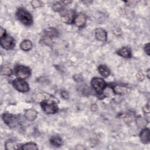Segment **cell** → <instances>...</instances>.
I'll return each instance as SVG.
<instances>
[{
	"instance_id": "obj_31",
	"label": "cell",
	"mask_w": 150,
	"mask_h": 150,
	"mask_svg": "<svg viewBox=\"0 0 150 150\" xmlns=\"http://www.w3.org/2000/svg\"><path fill=\"white\" fill-rule=\"evenodd\" d=\"M90 108H91V110L92 111L95 112V111H96L98 110V107H97V105L96 104H92V105H91Z\"/></svg>"
},
{
	"instance_id": "obj_32",
	"label": "cell",
	"mask_w": 150,
	"mask_h": 150,
	"mask_svg": "<svg viewBox=\"0 0 150 150\" xmlns=\"http://www.w3.org/2000/svg\"><path fill=\"white\" fill-rule=\"evenodd\" d=\"M6 35V30L4 29H3L2 28H1V29H0V36H1V38L4 36Z\"/></svg>"
},
{
	"instance_id": "obj_12",
	"label": "cell",
	"mask_w": 150,
	"mask_h": 150,
	"mask_svg": "<svg viewBox=\"0 0 150 150\" xmlns=\"http://www.w3.org/2000/svg\"><path fill=\"white\" fill-rule=\"evenodd\" d=\"M113 91L115 94L118 95H123L127 94L128 91V88L124 85L117 84L112 87Z\"/></svg>"
},
{
	"instance_id": "obj_6",
	"label": "cell",
	"mask_w": 150,
	"mask_h": 150,
	"mask_svg": "<svg viewBox=\"0 0 150 150\" xmlns=\"http://www.w3.org/2000/svg\"><path fill=\"white\" fill-rule=\"evenodd\" d=\"M12 84L14 88L20 92L25 93L28 91L29 90L28 84L22 79L18 78L15 79L12 82Z\"/></svg>"
},
{
	"instance_id": "obj_2",
	"label": "cell",
	"mask_w": 150,
	"mask_h": 150,
	"mask_svg": "<svg viewBox=\"0 0 150 150\" xmlns=\"http://www.w3.org/2000/svg\"><path fill=\"white\" fill-rule=\"evenodd\" d=\"M40 106L43 111L48 114H54L58 110V107L56 102L50 99L42 100L40 103Z\"/></svg>"
},
{
	"instance_id": "obj_18",
	"label": "cell",
	"mask_w": 150,
	"mask_h": 150,
	"mask_svg": "<svg viewBox=\"0 0 150 150\" xmlns=\"http://www.w3.org/2000/svg\"><path fill=\"white\" fill-rule=\"evenodd\" d=\"M20 47L23 51H29L32 48V43L29 40H24L20 45Z\"/></svg>"
},
{
	"instance_id": "obj_16",
	"label": "cell",
	"mask_w": 150,
	"mask_h": 150,
	"mask_svg": "<svg viewBox=\"0 0 150 150\" xmlns=\"http://www.w3.org/2000/svg\"><path fill=\"white\" fill-rule=\"evenodd\" d=\"M45 34L47 37L52 38L57 36L59 32L54 28H48L45 30Z\"/></svg>"
},
{
	"instance_id": "obj_4",
	"label": "cell",
	"mask_w": 150,
	"mask_h": 150,
	"mask_svg": "<svg viewBox=\"0 0 150 150\" xmlns=\"http://www.w3.org/2000/svg\"><path fill=\"white\" fill-rule=\"evenodd\" d=\"M30 69L25 66L18 65L14 69V74L20 79H26L30 76Z\"/></svg>"
},
{
	"instance_id": "obj_8",
	"label": "cell",
	"mask_w": 150,
	"mask_h": 150,
	"mask_svg": "<svg viewBox=\"0 0 150 150\" xmlns=\"http://www.w3.org/2000/svg\"><path fill=\"white\" fill-rule=\"evenodd\" d=\"M2 118L4 122L8 125L12 127L15 125V123L17 122L16 118L11 114L9 113H4L2 115Z\"/></svg>"
},
{
	"instance_id": "obj_22",
	"label": "cell",
	"mask_w": 150,
	"mask_h": 150,
	"mask_svg": "<svg viewBox=\"0 0 150 150\" xmlns=\"http://www.w3.org/2000/svg\"><path fill=\"white\" fill-rule=\"evenodd\" d=\"M64 5L62 2H54L52 5V9L55 12H61L64 10Z\"/></svg>"
},
{
	"instance_id": "obj_7",
	"label": "cell",
	"mask_w": 150,
	"mask_h": 150,
	"mask_svg": "<svg viewBox=\"0 0 150 150\" xmlns=\"http://www.w3.org/2000/svg\"><path fill=\"white\" fill-rule=\"evenodd\" d=\"M1 46L6 50L12 49L15 46V40L14 39L8 35L1 38L0 40Z\"/></svg>"
},
{
	"instance_id": "obj_13",
	"label": "cell",
	"mask_w": 150,
	"mask_h": 150,
	"mask_svg": "<svg viewBox=\"0 0 150 150\" xmlns=\"http://www.w3.org/2000/svg\"><path fill=\"white\" fill-rule=\"evenodd\" d=\"M117 53L124 58H130L131 57V50L128 47H123L117 50Z\"/></svg>"
},
{
	"instance_id": "obj_17",
	"label": "cell",
	"mask_w": 150,
	"mask_h": 150,
	"mask_svg": "<svg viewBox=\"0 0 150 150\" xmlns=\"http://www.w3.org/2000/svg\"><path fill=\"white\" fill-rule=\"evenodd\" d=\"M62 142V139L59 136H53L50 138V143L54 146H61Z\"/></svg>"
},
{
	"instance_id": "obj_30",
	"label": "cell",
	"mask_w": 150,
	"mask_h": 150,
	"mask_svg": "<svg viewBox=\"0 0 150 150\" xmlns=\"http://www.w3.org/2000/svg\"><path fill=\"white\" fill-rule=\"evenodd\" d=\"M143 111L145 113H149V104H148L147 105H145L143 108Z\"/></svg>"
},
{
	"instance_id": "obj_23",
	"label": "cell",
	"mask_w": 150,
	"mask_h": 150,
	"mask_svg": "<svg viewBox=\"0 0 150 150\" xmlns=\"http://www.w3.org/2000/svg\"><path fill=\"white\" fill-rule=\"evenodd\" d=\"M12 74V70L8 66H2L1 69V74L5 76H11Z\"/></svg>"
},
{
	"instance_id": "obj_21",
	"label": "cell",
	"mask_w": 150,
	"mask_h": 150,
	"mask_svg": "<svg viewBox=\"0 0 150 150\" xmlns=\"http://www.w3.org/2000/svg\"><path fill=\"white\" fill-rule=\"evenodd\" d=\"M136 123L138 127L143 128L146 125L147 121L145 118L139 116L136 118Z\"/></svg>"
},
{
	"instance_id": "obj_11",
	"label": "cell",
	"mask_w": 150,
	"mask_h": 150,
	"mask_svg": "<svg viewBox=\"0 0 150 150\" xmlns=\"http://www.w3.org/2000/svg\"><path fill=\"white\" fill-rule=\"evenodd\" d=\"M95 37L97 40L104 42L107 40V33L104 29L102 28H97L95 30Z\"/></svg>"
},
{
	"instance_id": "obj_20",
	"label": "cell",
	"mask_w": 150,
	"mask_h": 150,
	"mask_svg": "<svg viewBox=\"0 0 150 150\" xmlns=\"http://www.w3.org/2000/svg\"><path fill=\"white\" fill-rule=\"evenodd\" d=\"M21 149L25 150H37L38 149V148L36 144L33 142H29L23 145Z\"/></svg>"
},
{
	"instance_id": "obj_27",
	"label": "cell",
	"mask_w": 150,
	"mask_h": 150,
	"mask_svg": "<svg viewBox=\"0 0 150 150\" xmlns=\"http://www.w3.org/2000/svg\"><path fill=\"white\" fill-rule=\"evenodd\" d=\"M61 96L64 99H67L69 98V94L66 91H62L61 93Z\"/></svg>"
},
{
	"instance_id": "obj_24",
	"label": "cell",
	"mask_w": 150,
	"mask_h": 150,
	"mask_svg": "<svg viewBox=\"0 0 150 150\" xmlns=\"http://www.w3.org/2000/svg\"><path fill=\"white\" fill-rule=\"evenodd\" d=\"M31 4L33 8H38L43 6V3L39 1H33L31 2Z\"/></svg>"
},
{
	"instance_id": "obj_3",
	"label": "cell",
	"mask_w": 150,
	"mask_h": 150,
	"mask_svg": "<svg viewBox=\"0 0 150 150\" xmlns=\"http://www.w3.org/2000/svg\"><path fill=\"white\" fill-rule=\"evenodd\" d=\"M91 85L93 88L98 94L102 93L107 86L105 81L103 79L100 77L93 78L91 81Z\"/></svg>"
},
{
	"instance_id": "obj_10",
	"label": "cell",
	"mask_w": 150,
	"mask_h": 150,
	"mask_svg": "<svg viewBox=\"0 0 150 150\" xmlns=\"http://www.w3.org/2000/svg\"><path fill=\"white\" fill-rule=\"evenodd\" d=\"M139 138L143 144H148L150 140V131L149 128H144L139 134Z\"/></svg>"
},
{
	"instance_id": "obj_28",
	"label": "cell",
	"mask_w": 150,
	"mask_h": 150,
	"mask_svg": "<svg viewBox=\"0 0 150 150\" xmlns=\"http://www.w3.org/2000/svg\"><path fill=\"white\" fill-rule=\"evenodd\" d=\"M73 79H74V80L76 81H81V80H82V79H83L82 77H81L80 75H79V74L74 75Z\"/></svg>"
},
{
	"instance_id": "obj_9",
	"label": "cell",
	"mask_w": 150,
	"mask_h": 150,
	"mask_svg": "<svg viewBox=\"0 0 150 150\" xmlns=\"http://www.w3.org/2000/svg\"><path fill=\"white\" fill-rule=\"evenodd\" d=\"M86 16L84 14L80 13L76 15L73 23L79 28H83L86 23Z\"/></svg>"
},
{
	"instance_id": "obj_33",
	"label": "cell",
	"mask_w": 150,
	"mask_h": 150,
	"mask_svg": "<svg viewBox=\"0 0 150 150\" xmlns=\"http://www.w3.org/2000/svg\"><path fill=\"white\" fill-rule=\"evenodd\" d=\"M147 76H148V78H149V69L147 70Z\"/></svg>"
},
{
	"instance_id": "obj_26",
	"label": "cell",
	"mask_w": 150,
	"mask_h": 150,
	"mask_svg": "<svg viewBox=\"0 0 150 150\" xmlns=\"http://www.w3.org/2000/svg\"><path fill=\"white\" fill-rule=\"evenodd\" d=\"M144 50L145 52V53L148 54V55H149L150 53H149V43H146L145 46H144Z\"/></svg>"
},
{
	"instance_id": "obj_15",
	"label": "cell",
	"mask_w": 150,
	"mask_h": 150,
	"mask_svg": "<svg viewBox=\"0 0 150 150\" xmlns=\"http://www.w3.org/2000/svg\"><path fill=\"white\" fill-rule=\"evenodd\" d=\"M98 71L104 77H107L110 74V69L104 64H101L98 67Z\"/></svg>"
},
{
	"instance_id": "obj_29",
	"label": "cell",
	"mask_w": 150,
	"mask_h": 150,
	"mask_svg": "<svg viewBox=\"0 0 150 150\" xmlns=\"http://www.w3.org/2000/svg\"><path fill=\"white\" fill-rule=\"evenodd\" d=\"M114 33L117 36H120L121 34V31L120 28H116L114 30Z\"/></svg>"
},
{
	"instance_id": "obj_14",
	"label": "cell",
	"mask_w": 150,
	"mask_h": 150,
	"mask_svg": "<svg viewBox=\"0 0 150 150\" xmlns=\"http://www.w3.org/2000/svg\"><path fill=\"white\" fill-rule=\"evenodd\" d=\"M38 112L33 109H29L26 111L25 113V117L28 121H33L37 117Z\"/></svg>"
},
{
	"instance_id": "obj_1",
	"label": "cell",
	"mask_w": 150,
	"mask_h": 150,
	"mask_svg": "<svg viewBox=\"0 0 150 150\" xmlns=\"http://www.w3.org/2000/svg\"><path fill=\"white\" fill-rule=\"evenodd\" d=\"M16 16L17 19L26 26H30L33 23L32 16L24 8H19L16 12Z\"/></svg>"
},
{
	"instance_id": "obj_25",
	"label": "cell",
	"mask_w": 150,
	"mask_h": 150,
	"mask_svg": "<svg viewBox=\"0 0 150 150\" xmlns=\"http://www.w3.org/2000/svg\"><path fill=\"white\" fill-rule=\"evenodd\" d=\"M136 77L137 79L139 80V81H142L144 80L145 79V75L144 74V73L141 71H139L137 73V74H136Z\"/></svg>"
},
{
	"instance_id": "obj_19",
	"label": "cell",
	"mask_w": 150,
	"mask_h": 150,
	"mask_svg": "<svg viewBox=\"0 0 150 150\" xmlns=\"http://www.w3.org/2000/svg\"><path fill=\"white\" fill-rule=\"evenodd\" d=\"M5 149L7 150H13L19 148L18 144L15 141L12 140L7 141L5 144Z\"/></svg>"
},
{
	"instance_id": "obj_5",
	"label": "cell",
	"mask_w": 150,
	"mask_h": 150,
	"mask_svg": "<svg viewBox=\"0 0 150 150\" xmlns=\"http://www.w3.org/2000/svg\"><path fill=\"white\" fill-rule=\"evenodd\" d=\"M76 14L73 10H63L60 12V16L63 22L70 24L73 22L76 16Z\"/></svg>"
}]
</instances>
